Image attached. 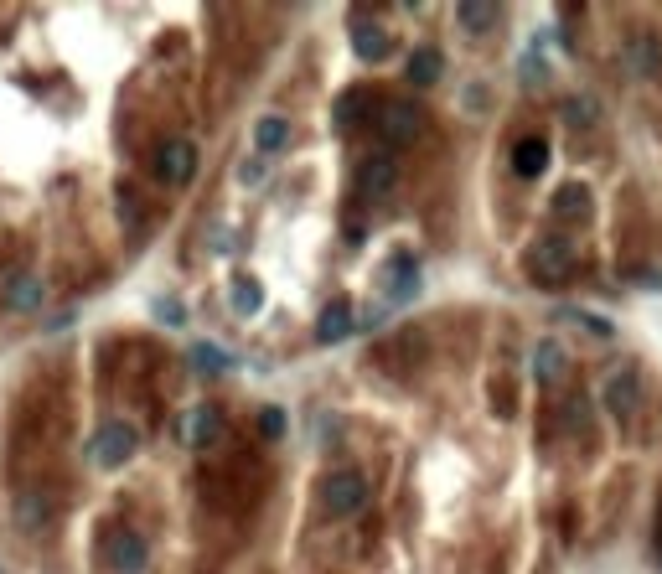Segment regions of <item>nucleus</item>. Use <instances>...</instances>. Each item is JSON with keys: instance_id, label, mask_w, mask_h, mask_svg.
I'll list each match as a JSON object with an SVG mask.
<instances>
[{"instance_id": "nucleus-1", "label": "nucleus", "mask_w": 662, "mask_h": 574, "mask_svg": "<svg viewBox=\"0 0 662 574\" xmlns=\"http://www.w3.org/2000/svg\"><path fill=\"white\" fill-rule=\"evenodd\" d=\"M575 269H580V249H575V238H564V233H544V238H533L528 244V280L533 285H569L575 280Z\"/></svg>"}, {"instance_id": "nucleus-2", "label": "nucleus", "mask_w": 662, "mask_h": 574, "mask_svg": "<svg viewBox=\"0 0 662 574\" xmlns=\"http://www.w3.org/2000/svg\"><path fill=\"white\" fill-rule=\"evenodd\" d=\"M373 362L383 373H394V378H409L419 373V362H430V337H425V326H399L394 337H383L373 347Z\"/></svg>"}, {"instance_id": "nucleus-3", "label": "nucleus", "mask_w": 662, "mask_h": 574, "mask_svg": "<svg viewBox=\"0 0 662 574\" xmlns=\"http://www.w3.org/2000/svg\"><path fill=\"white\" fill-rule=\"evenodd\" d=\"M140 450V430L130 425V419H104V425L94 430V440H88V461H94L99 471H119L130 466Z\"/></svg>"}, {"instance_id": "nucleus-4", "label": "nucleus", "mask_w": 662, "mask_h": 574, "mask_svg": "<svg viewBox=\"0 0 662 574\" xmlns=\"http://www.w3.org/2000/svg\"><path fill=\"white\" fill-rule=\"evenodd\" d=\"M373 130H378L383 145L404 150V145H414L419 135H425V109L409 104V99H383L378 114H373Z\"/></svg>"}, {"instance_id": "nucleus-5", "label": "nucleus", "mask_w": 662, "mask_h": 574, "mask_svg": "<svg viewBox=\"0 0 662 574\" xmlns=\"http://www.w3.org/2000/svg\"><path fill=\"white\" fill-rule=\"evenodd\" d=\"M368 502V481L357 471H331L321 481V512L326 518H352V512H363Z\"/></svg>"}, {"instance_id": "nucleus-6", "label": "nucleus", "mask_w": 662, "mask_h": 574, "mask_svg": "<svg viewBox=\"0 0 662 574\" xmlns=\"http://www.w3.org/2000/svg\"><path fill=\"white\" fill-rule=\"evenodd\" d=\"M99 549H104V564H109L114 574H145V564H150L145 538H140L135 528H119V523L104 533V543H99Z\"/></svg>"}, {"instance_id": "nucleus-7", "label": "nucleus", "mask_w": 662, "mask_h": 574, "mask_svg": "<svg viewBox=\"0 0 662 574\" xmlns=\"http://www.w3.org/2000/svg\"><path fill=\"white\" fill-rule=\"evenodd\" d=\"M176 435H182V445H192V450H213L228 435V419H223L218 404H192L182 414V425H176Z\"/></svg>"}, {"instance_id": "nucleus-8", "label": "nucleus", "mask_w": 662, "mask_h": 574, "mask_svg": "<svg viewBox=\"0 0 662 574\" xmlns=\"http://www.w3.org/2000/svg\"><path fill=\"white\" fill-rule=\"evenodd\" d=\"M621 73H631V78H657L662 73V42H657V32L631 26L626 42H621Z\"/></svg>"}, {"instance_id": "nucleus-9", "label": "nucleus", "mask_w": 662, "mask_h": 574, "mask_svg": "<svg viewBox=\"0 0 662 574\" xmlns=\"http://www.w3.org/2000/svg\"><path fill=\"white\" fill-rule=\"evenodd\" d=\"M150 166H156V176L166 181V187H187V181L197 176V166H202V156H197L192 140H166Z\"/></svg>"}, {"instance_id": "nucleus-10", "label": "nucleus", "mask_w": 662, "mask_h": 574, "mask_svg": "<svg viewBox=\"0 0 662 574\" xmlns=\"http://www.w3.org/2000/svg\"><path fill=\"white\" fill-rule=\"evenodd\" d=\"M394 187H399V161L394 156H363V166H357V197L383 202V197H394Z\"/></svg>"}, {"instance_id": "nucleus-11", "label": "nucleus", "mask_w": 662, "mask_h": 574, "mask_svg": "<svg viewBox=\"0 0 662 574\" xmlns=\"http://www.w3.org/2000/svg\"><path fill=\"white\" fill-rule=\"evenodd\" d=\"M352 52L363 57V63H383L388 52H394V32H383L378 21H368V11H352V32H347Z\"/></svg>"}, {"instance_id": "nucleus-12", "label": "nucleus", "mask_w": 662, "mask_h": 574, "mask_svg": "<svg viewBox=\"0 0 662 574\" xmlns=\"http://www.w3.org/2000/svg\"><path fill=\"white\" fill-rule=\"evenodd\" d=\"M0 306H6L11 316H32L42 311V280L26 275V269H11L6 280H0Z\"/></svg>"}, {"instance_id": "nucleus-13", "label": "nucleus", "mask_w": 662, "mask_h": 574, "mask_svg": "<svg viewBox=\"0 0 662 574\" xmlns=\"http://www.w3.org/2000/svg\"><path fill=\"white\" fill-rule=\"evenodd\" d=\"M11 518H16V528H26V533H42V528L52 523V497H47L42 487H21L16 502H11Z\"/></svg>"}, {"instance_id": "nucleus-14", "label": "nucleus", "mask_w": 662, "mask_h": 574, "mask_svg": "<svg viewBox=\"0 0 662 574\" xmlns=\"http://www.w3.org/2000/svg\"><path fill=\"white\" fill-rule=\"evenodd\" d=\"M378 104H383V94H378L373 83H357V88H347V94L337 99V125H373Z\"/></svg>"}, {"instance_id": "nucleus-15", "label": "nucleus", "mask_w": 662, "mask_h": 574, "mask_svg": "<svg viewBox=\"0 0 662 574\" xmlns=\"http://www.w3.org/2000/svg\"><path fill=\"white\" fill-rule=\"evenodd\" d=\"M352 326H357V306H352V300H326V311L316 321V342L321 347H337V342L352 337Z\"/></svg>"}, {"instance_id": "nucleus-16", "label": "nucleus", "mask_w": 662, "mask_h": 574, "mask_svg": "<svg viewBox=\"0 0 662 574\" xmlns=\"http://www.w3.org/2000/svg\"><path fill=\"white\" fill-rule=\"evenodd\" d=\"M637 404H642V378L631 373V368H616L606 378V409L616 419H631V414H637Z\"/></svg>"}, {"instance_id": "nucleus-17", "label": "nucleus", "mask_w": 662, "mask_h": 574, "mask_svg": "<svg viewBox=\"0 0 662 574\" xmlns=\"http://www.w3.org/2000/svg\"><path fill=\"white\" fill-rule=\"evenodd\" d=\"M383 295L394 300V306H409V300L419 295V264H414V254H394V259H388V285H383Z\"/></svg>"}, {"instance_id": "nucleus-18", "label": "nucleus", "mask_w": 662, "mask_h": 574, "mask_svg": "<svg viewBox=\"0 0 662 574\" xmlns=\"http://www.w3.org/2000/svg\"><path fill=\"white\" fill-rule=\"evenodd\" d=\"M590 187H580V181H569V187L554 192V223H590Z\"/></svg>"}, {"instance_id": "nucleus-19", "label": "nucleus", "mask_w": 662, "mask_h": 574, "mask_svg": "<svg viewBox=\"0 0 662 574\" xmlns=\"http://www.w3.org/2000/svg\"><path fill=\"white\" fill-rule=\"evenodd\" d=\"M456 21H461V32L487 37L492 26L502 21V6H497V0H461V6H456Z\"/></svg>"}, {"instance_id": "nucleus-20", "label": "nucleus", "mask_w": 662, "mask_h": 574, "mask_svg": "<svg viewBox=\"0 0 662 574\" xmlns=\"http://www.w3.org/2000/svg\"><path fill=\"white\" fill-rule=\"evenodd\" d=\"M544 166H549V140L544 135H523L513 145V171L523 181H533V176H544Z\"/></svg>"}, {"instance_id": "nucleus-21", "label": "nucleus", "mask_w": 662, "mask_h": 574, "mask_svg": "<svg viewBox=\"0 0 662 574\" xmlns=\"http://www.w3.org/2000/svg\"><path fill=\"white\" fill-rule=\"evenodd\" d=\"M564 368H569V352H564L559 337H544V342L533 347V373H538V383L554 388V383L564 378Z\"/></svg>"}, {"instance_id": "nucleus-22", "label": "nucleus", "mask_w": 662, "mask_h": 574, "mask_svg": "<svg viewBox=\"0 0 662 574\" xmlns=\"http://www.w3.org/2000/svg\"><path fill=\"white\" fill-rule=\"evenodd\" d=\"M254 145H259V156H280V150L290 145V119L285 114H259V125H254Z\"/></svg>"}, {"instance_id": "nucleus-23", "label": "nucleus", "mask_w": 662, "mask_h": 574, "mask_svg": "<svg viewBox=\"0 0 662 574\" xmlns=\"http://www.w3.org/2000/svg\"><path fill=\"white\" fill-rule=\"evenodd\" d=\"M187 362L202 373V378H223L228 368H233V357L218 347V342H192V352H187Z\"/></svg>"}, {"instance_id": "nucleus-24", "label": "nucleus", "mask_w": 662, "mask_h": 574, "mask_svg": "<svg viewBox=\"0 0 662 574\" xmlns=\"http://www.w3.org/2000/svg\"><path fill=\"white\" fill-rule=\"evenodd\" d=\"M440 68H445L440 47H414V52H409V83L430 88V83H440Z\"/></svg>"}, {"instance_id": "nucleus-25", "label": "nucleus", "mask_w": 662, "mask_h": 574, "mask_svg": "<svg viewBox=\"0 0 662 574\" xmlns=\"http://www.w3.org/2000/svg\"><path fill=\"white\" fill-rule=\"evenodd\" d=\"M559 114H564V125H569V130H590V125H595V114H600V104H595L590 94H569V99L559 104Z\"/></svg>"}, {"instance_id": "nucleus-26", "label": "nucleus", "mask_w": 662, "mask_h": 574, "mask_svg": "<svg viewBox=\"0 0 662 574\" xmlns=\"http://www.w3.org/2000/svg\"><path fill=\"white\" fill-rule=\"evenodd\" d=\"M554 321H575V326H585L590 337H600V342L616 337V326H611L606 316H590V311H575V306H559V311H554Z\"/></svg>"}, {"instance_id": "nucleus-27", "label": "nucleus", "mask_w": 662, "mask_h": 574, "mask_svg": "<svg viewBox=\"0 0 662 574\" xmlns=\"http://www.w3.org/2000/svg\"><path fill=\"white\" fill-rule=\"evenodd\" d=\"M259 306H264L259 280H249V275H244V280H233V311H238V316H254Z\"/></svg>"}, {"instance_id": "nucleus-28", "label": "nucleus", "mask_w": 662, "mask_h": 574, "mask_svg": "<svg viewBox=\"0 0 662 574\" xmlns=\"http://www.w3.org/2000/svg\"><path fill=\"white\" fill-rule=\"evenodd\" d=\"M150 311H156L161 326H187V306L176 295H156V300H150Z\"/></svg>"}, {"instance_id": "nucleus-29", "label": "nucleus", "mask_w": 662, "mask_h": 574, "mask_svg": "<svg viewBox=\"0 0 662 574\" xmlns=\"http://www.w3.org/2000/svg\"><path fill=\"white\" fill-rule=\"evenodd\" d=\"M285 430H290V419H285V409L280 404H269L264 414H259V435L275 445V440H285Z\"/></svg>"}, {"instance_id": "nucleus-30", "label": "nucleus", "mask_w": 662, "mask_h": 574, "mask_svg": "<svg viewBox=\"0 0 662 574\" xmlns=\"http://www.w3.org/2000/svg\"><path fill=\"white\" fill-rule=\"evenodd\" d=\"M585 404H590V399H580V394L569 399V409H564V425H569V430H580V425H585V414H590Z\"/></svg>"}, {"instance_id": "nucleus-31", "label": "nucleus", "mask_w": 662, "mask_h": 574, "mask_svg": "<svg viewBox=\"0 0 662 574\" xmlns=\"http://www.w3.org/2000/svg\"><path fill=\"white\" fill-rule=\"evenodd\" d=\"M492 394H497V414H513V399H507V383L502 378L492 383Z\"/></svg>"}]
</instances>
